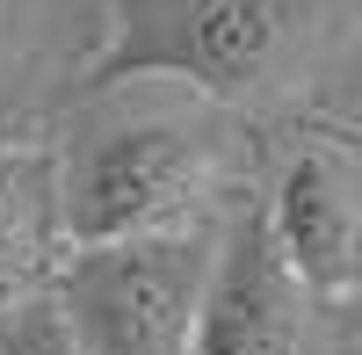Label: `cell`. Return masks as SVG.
Instances as JSON below:
<instances>
[{"label":"cell","mask_w":362,"mask_h":355,"mask_svg":"<svg viewBox=\"0 0 362 355\" xmlns=\"http://www.w3.org/2000/svg\"><path fill=\"white\" fill-rule=\"evenodd\" d=\"M218 261V232H153L116 247H73L51 298L87 355H196V319Z\"/></svg>","instance_id":"7a4b0ae2"},{"label":"cell","mask_w":362,"mask_h":355,"mask_svg":"<svg viewBox=\"0 0 362 355\" xmlns=\"http://www.w3.org/2000/svg\"><path fill=\"white\" fill-rule=\"evenodd\" d=\"M0 355H87V348L66 327L58 298H22L8 312V327H0Z\"/></svg>","instance_id":"52a82bcc"},{"label":"cell","mask_w":362,"mask_h":355,"mask_svg":"<svg viewBox=\"0 0 362 355\" xmlns=\"http://www.w3.org/2000/svg\"><path fill=\"white\" fill-rule=\"evenodd\" d=\"M37 203H44V174L22 145H0V298L15 290L29 247H37Z\"/></svg>","instance_id":"8992f818"},{"label":"cell","mask_w":362,"mask_h":355,"mask_svg":"<svg viewBox=\"0 0 362 355\" xmlns=\"http://www.w3.org/2000/svg\"><path fill=\"white\" fill-rule=\"evenodd\" d=\"M210 182H218V153L196 124H174V116L109 124L73 153L66 182H58V232L66 247L189 232Z\"/></svg>","instance_id":"3957f363"},{"label":"cell","mask_w":362,"mask_h":355,"mask_svg":"<svg viewBox=\"0 0 362 355\" xmlns=\"http://www.w3.org/2000/svg\"><path fill=\"white\" fill-rule=\"evenodd\" d=\"M305 312H312V290L297 276V261L283 254L268 203H247L218 232L196 355H297L305 348Z\"/></svg>","instance_id":"277c9868"},{"label":"cell","mask_w":362,"mask_h":355,"mask_svg":"<svg viewBox=\"0 0 362 355\" xmlns=\"http://www.w3.org/2000/svg\"><path fill=\"white\" fill-rule=\"evenodd\" d=\"M341 0H95L87 95L131 80H181L210 102H268L334 37Z\"/></svg>","instance_id":"6da1fadb"},{"label":"cell","mask_w":362,"mask_h":355,"mask_svg":"<svg viewBox=\"0 0 362 355\" xmlns=\"http://www.w3.org/2000/svg\"><path fill=\"white\" fill-rule=\"evenodd\" d=\"M276 240L297 261L312 305H355L362 298V174L334 145H305L268 196Z\"/></svg>","instance_id":"5b68a950"},{"label":"cell","mask_w":362,"mask_h":355,"mask_svg":"<svg viewBox=\"0 0 362 355\" xmlns=\"http://www.w3.org/2000/svg\"><path fill=\"white\" fill-rule=\"evenodd\" d=\"M348 355H362V348H348Z\"/></svg>","instance_id":"ba28073f"}]
</instances>
